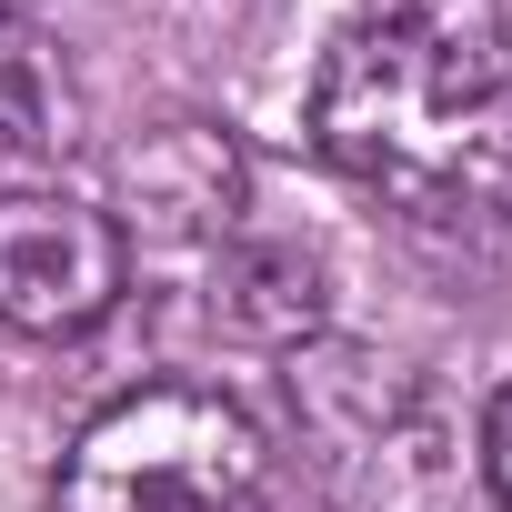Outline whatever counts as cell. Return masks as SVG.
<instances>
[{"label": "cell", "mask_w": 512, "mask_h": 512, "mask_svg": "<svg viewBox=\"0 0 512 512\" xmlns=\"http://www.w3.org/2000/svg\"><path fill=\"white\" fill-rule=\"evenodd\" d=\"M0 11H21V21H31V11H41V0H0Z\"/></svg>", "instance_id": "9c48e42d"}, {"label": "cell", "mask_w": 512, "mask_h": 512, "mask_svg": "<svg viewBox=\"0 0 512 512\" xmlns=\"http://www.w3.org/2000/svg\"><path fill=\"white\" fill-rule=\"evenodd\" d=\"M262 482H272V442L231 392L141 382L81 422L51 512H251Z\"/></svg>", "instance_id": "7a4b0ae2"}, {"label": "cell", "mask_w": 512, "mask_h": 512, "mask_svg": "<svg viewBox=\"0 0 512 512\" xmlns=\"http://www.w3.org/2000/svg\"><path fill=\"white\" fill-rule=\"evenodd\" d=\"M0 141L41 151V161H61L81 141V81L51 51V31L21 21V11H0Z\"/></svg>", "instance_id": "52a82bcc"}, {"label": "cell", "mask_w": 512, "mask_h": 512, "mask_svg": "<svg viewBox=\"0 0 512 512\" xmlns=\"http://www.w3.org/2000/svg\"><path fill=\"white\" fill-rule=\"evenodd\" d=\"M211 322L251 352H302L332 332V272L312 241H221Z\"/></svg>", "instance_id": "8992f818"}, {"label": "cell", "mask_w": 512, "mask_h": 512, "mask_svg": "<svg viewBox=\"0 0 512 512\" xmlns=\"http://www.w3.org/2000/svg\"><path fill=\"white\" fill-rule=\"evenodd\" d=\"M482 482H492V502L512 512V382H502L492 412H482Z\"/></svg>", "instance_id": "ba28073f"}, {"label": "cell", "mask_w": 512, "mask_h": 512, "mask_svg": "<svg viewBox=\"0 0 512 512\" xmlns=\"http://www.w3.org/2000/svg\"><path fill=\"white\" fill-rule=\"evenodd\" d=\"M512 0H362L312 71V141L412 221L512 211Z\"/></svg>", "instance_id": "6da1fadb"}, {"label": "cell", "mask_w": 512, "mask_h": 512, "mask_svg": "<svg viewBox=\"0 0 512 512\" xmlns=\"http://www.w3.org/2000/svg\"><path fill=\"white\" fill-rule=\"evenodd\" d=\"M292 412L322 442V482L342 512H452L462 502V442L452 422L372 352V342H302L292 352Z\"/></svg>", "instance_id": "3957f363"}, {"label": "cell", "mask_w": 512, "mask_h": 512, "mask_svg": "<svg viewBox=\"0 0 512 512\" xmlns=\"http://www.w3.org/2000/svg\"><path fill=\"white\" fill-rule=\"evenodd\" d=\"M131 282V241L71 191H0V322L31 342L91 332Z\"/></svg>", "instance_id": "277c9868"}, {"label": "cell", "mask_w": 512, "mask_h": 512, "mask_svg": "<svg viewBox=\"0 0 512 512\" xmlns=\"http://www.w3.org/2000/svg\"><path fill=\"white\" fill-rule=\"evenodd\" d=\"M241 201H251V161L201 111H171L111 151V231L121 241L131 231L141 241H231Z\"/></svg>", "instance_id": "5b68a950"}]
</instances>
